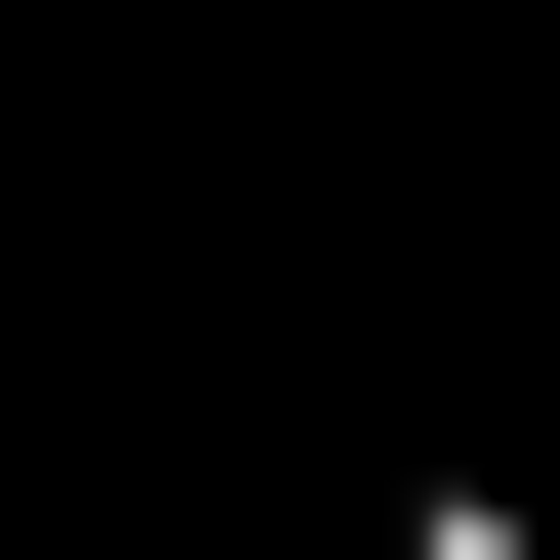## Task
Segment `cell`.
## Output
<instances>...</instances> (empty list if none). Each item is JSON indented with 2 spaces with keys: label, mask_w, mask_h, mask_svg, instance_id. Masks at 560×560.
I'll return each instance as SVG.
<instances>
[{
  "label": "cell",
  "mask_w": 560,
  "mask_h": 560,
  "mask_svg": "<svg viewBox=\"0 0 560 560\" xmlns=\"http://www.w3.org/2000/svg\"><path fill=\"white\" fill-rule=\"evenodd\" d=\"M400 560H560V521H521V480H400Z\"/></svg>",
  "instance_id": "obj_1"
}]
</instances>
